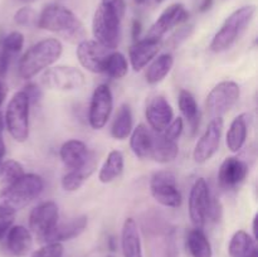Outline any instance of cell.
<instances>
[{"label": "cell", "mask_w": 258, "mask_h": 257, "mask_svg": "<svg viewBox=\"0 0 258 257\" xmlns=\"http://www.w3.org/2000/svg\"><path fill=\"white\" fill-rule=\"evenodd\" d=\"M12 58L8 54L7 49L4 47V43H3V37H0V78H4L7 75L8 70H9L10 62H12Z\"/></svg>", "instance_id": "obj_41"}, {"label": "cell", "mask_w": 258, "mask_h": 257, "mask_svg": "<svg viewBox=\"0 0 258 257\" xmlns=\"http://www.w3.org/2000/svg\"><path fill=\"white\" fill-rule=\"evenodd\" d=\"M3 158H4V155H2V154H0V165H2V163H3Z\"/></svg>", "instance_id": "obj_49"}, {"label": "cell", "mask_w": 258, "mask_h": 257, "mask_svg": "<svg viewBox=\"0 0 258 257\" xmlns=\"http://www.w3.org/2000/svg\"><path fill=\"white\" fill-rule=\"evenodd\" d=\"M110 52L96 40L83 39L78 43L76 54L83 68L93 73H103V66Z\"/></svg>", "instance_id": "obj_15"}, {"label": "cell", "mask_w": 258, "mask_h": 257, "mask_svg": "<svg viewBox=\"0 0 258 257\" xmlns=\"http://www.w3.org/2000/svg\"><path fill=\"white\" fill-rule=\"evenodd\" d=\"M178 102L181 115L184 116L188 123L189 135L196 136L199 130V123H201V113H199L196 98L189 91L181 90L179 92Z\"/></svg>", "instance_id": "obj_24"}, {"label": "cell", "mask_w": 258, "mask_h": 257, "mask_svg": "<svg viewBox=\"0 0 258 257\" xmlns=\"http://www.w3.org/2000/svg\"><path fill=\"white\" fill-rule=\"evenodd\" d=\"M248 174V165L246 161L241 160L237 156H228L224 159L218 171L219 185L226 190L236 189L243 183Z\"/></svg>", "instance_id": "obj_18"}, {"label": "cell", "mask_w": 258, "mask_h": 257, "mask_svg": "<svg viewBox=\"0 0 258 257\" xmlns=\"http://www.w3.org/2000/svg\"><path fill=\"white\" fill-rule=\"evenodd\" d=\"M222 216H223V206H222L221 201L216 197L211 196L208 211H207V221L217 223V222L221 221Z\"/></svg>", "instance_id": "obj_40"}, {"label": "cell", "mask_w": 258, "mask_h": 257, "mask_svg": "<svg viewBox=\"0 0 258 257\" xmlns=\"http://www.w3.org/2000/svg\"><path fill=\"white\" fill-rule=\"evenodd\" d=\"M150 191L159 204L168 208H179L181 206V193L178 188L176 178L171 171L160 170L154 173L150 179Z\"/></svg>", "instance_id": "obj_9"}, {"label": "cell", "mask_w": 258, "mask_h": 257, "mask_svg": "<svg viewBox=\"0 0 258 257\" xmlns=\"http://www.w3.org/2000/svg\"><path fill=\"white\" fill-rule=\"evenodd\" d=\"M211 190L208 183L204 178H198L191 185L189 193L188 209L189 217L196 228H202L206 226L207 211H208L209 201H211Z\"/></svg>", "instance_id": "obj_14"}, {"label": "cell", "mask_w": 258, "mask_h": 257, "mask_svg": "<svg viewBox=\"0 0 258 257\" xmlns=\"http://www.w3.org/2000/svg\"><path fill=\"white\" fill-rule=\"evenodd\" d=\"M193 30H194L193 24H186V25H183V27H180L176 32H174L173 34H171L170 38H169L168 42H166V47H169L170 49H176L181 43H184L189 37H190Z\"/></svg>", "instance_id": "obj_37"}, {"label": "cell", "mask_w": 258, "mask_h": 257, "mask_svg": "<svg viewBox=\"0 0 258 257\" xmlns=\"http://www.w3.org/2000/svg\"><path fill=\"white\" fill-rule=\"evenodd\" d=\"M128 63L125 55L120 52L111 50L103 66V73L113 80H121L127 75Z\"/></svg>", "instance_id": "obj_32"}, {"label": "cell", "mask_w": 258, "mask_h": 257, "mask_svg": "<svg viewBox=\"0 0 258 257\" xmlns=\"http://www.w3.org/2000/svg\"><path fill=\"white\" fill-rule=\"evenodd\" d=\"M3 133H4V118L0 115V154H2V155H5V153H7V146H5Z\"/></svg>", "instance_id": "obj_45"}, {"label": "cell", "mask_w": 258, "mask_h": 257, "mask_svg": "<svg viewBox=\"0 0 258 257\" xmlns=\"http://www.w3.org/2000/svg\"><path fill=\"white\" fill-rule=\"evenodd\" d=\"M213 2L214 0H203V2L201 3V5H199V12L201 13L208 12V10L212 8V5H213Z\"/></svg>", "instance_id": "obj_47"}, {"label": "cell", "mask_w": 258, "mask_h": 257, "mask_svg": "<svg viewBox=\"0 0 258 257\" xmlns=\"http://www.w3.org/2000/svg\"><path fill=\"white\" fill-rule=\"evenodd\" d=\"M3 43H4V47L7 49L8 54L13 59L23 49V45H24V35L20 32H12L5 35V37H3Z\"/></svg>", "instance_id": "obj_35"}, {"label": "cell", "mask_w": 258, "mask_h": 257, "mask_svg": "<svg viewBox=\"0 0 258 257\" xmlns=\"http://www.w3.org/2000/svg\"><path fill=\"white\" fill-rule=\"evenodd\" d=\"M43 86L50 90L75 91L85 86L86 77L82 71L70 66H57L47 68L42 73Z\"/></svg>", "instance_id": "obj_10"}, {"label": "cell", "mask_w": 258, "mask_h": 257, "mask_svg": "<svg viewBox=\"0 0 258 257\" xmlns=\"http://www.w3.org/2000/svg\"><path fill=\"white\" fill-rule=\"evenodd\" d=\"M37 25L40 29L59 34L72 44H78L86 39V29L72 10L63 5L49 4L38 17Z\"/></svg>", "instance_id": "obj_2"}, {"label": "cell", "mask_w": 258, "mask_h": 257, "mask_svg": "<svg viewBox=\"0 0 258 257\" xmlns=\"http://www.w3.org/2000/svg\"><path fill=\"white\" fill-rule=\"evenodd\" d=\"M186 248L191 257H212L213 256V249L209 242L208 237L206 236L202 228H196L188 232L185 239Z\"/></svg>", "instance_id": "obj_28"}, {"label": "cell", "mask_w": 258, "mask_h": 257, "mask_svg": "<svg viewBox=\"0 0 258 257\" xmlns=\"http://www.w3.org/2000/svg\"><path fill=\"white\" fill-rule=\"evenodd\" d=\"M123 166H125V161H123L122 153L118 150L110 151L105 163L101 166L98 179L101 183H111L122 174Z\"/></svg>", "instance_id": "obj_30"}, {"label": "cell", "mask_w": 258, "mask_h": 257, "mask_svg": "<svg viewBox=\"0 0 258 257\" xmlns=\"http://www.w3.org/2000/svg\"><path fill=\"white\" fill-rule=\"evenodd\" d=\"M223 125V117L212 118L211 122L208 123V127L206 128L204 134L199 139L198 143L196 144V148H194L193 159L196 163L204 164L216 155L219 145H221Z\"/></svg>", "instance_id": "obj_12"}, {"label": "cell", "mask_w": 258, "mask_h": 257, "mask_svg": "<svg viewBox=\"0 0 258 257\" xmlns=\"http://www.w3.org/2000/svg\"><path fill=\"white\" fill-rule=\"evenodd\" d=\"M168 257H176V256H175V253H170Z\"/></svg>", "instance_id": "obj_51"}, {"label": "cell", "mask_w": 258, "mask_h": 257, "mask_svg": "<svg viewBox=\"0 0 258 257\" xmlns=\"http://www.w3.org/2000/svg\"><path fill=\"white\" fill-rule=\"evenodd\" d=\"M113 108V97L107 85H100L95 88L88 110V122L93 130L105 127Z\"/></svg>", "instance_id": "obj_13"}, {"label": "cell", "mask_w": 258, "mask_h": 257, "mask_svg": "<svg viewBox=\"0 0 258 257\" xmlns=\"http://www.w3.org/2000/svg\"><path fill=\"white\" fill-rule=\"evenodd\" d=\"M241 96L238 83L233 81H223L212 88L206 100V108L212 118L223 117L228 112Z\"/></svg>", "instance_id": "obj_7"}, {"label": "cell", "mask_w": 258, "mask_h": 257, "mask_svg": "<svg viewBox=\"0 0 258 257\" xmlns=\"http://www.w3.org/2000/svg\"><path fill=\"white\" fill-rule=\"evenodd\" d=\"M88 178L87 174L82 170H70L64 174L62 178V188L66 191H76L85 184L86 179Z\"/></svg>", "instance_id": "obj_34"}, {"label": "cell", "mask_w": 258, "mask_h": 257, "mask_svg": "<svg viewBox=\"0 0 258 257\" xmlns=\"http://www.w3.org/2000/svg\"><path fill=\"white\" fill-rule=\"evenodd\" d=\"M231 257H258L256 239L246 231H237L228 244Z\"/></svg>", "instance_id": "obj_25"}, {"label": "cell", "mask_w": 258, "mask_h": 257, "mask_svg": "<svg viewBox=\"0 0 258 257\" xmlns=\"http://www.w3.org/2000/svg\"><path fill=\"white\" fill-rule=\"evenodd\" d=\"M125 10V0H101L92 19V32L96 42L110 50L117 48L121 35V20Z\"/></svg>", "instance_id": "obj_1"}, {"label": "cell", "mask_w": 258, "mask_h": 257, "mask_svg": "<svg viewBox=\"0 0 258 257\" xmlns=\"http://www.w3.org/2000/svg\"><path fill=\"white\" fill-rule=\"evenodd\" d=\"M173 65L174 58L170 53H163V54L154 58V60L146 71V82L149 85H156V83L161 82L170 73Z\"/></svg>", "instance_id": "obj_31"}, {"label": "cell", "mask_w": 258, "mask_h": 257, "mask_svg": "<svg viewBox=\"0 0 258 257\" xmlns=\"http://www.w3.org/2000/svg\"><path fill=\"white\" fill-rule=\"evenodd\" d=\"M164 0H156V3H163Z\"/></svg>", "instance_id": "obj_53"}, {"label": "cell", "mask_w": 258, "mask_h": 257, "mask_svg": "<svg viewBox=\"0 0 258 257\" xmlns=\"http://www.w3.org/2000/svg\"><path fill=\"white\" fill-rule=\"evenodd\" d=\"M141 30H143V24H141L140 20L135 19L133 22V27H131V35H133V39L135 40V42L138 39H140Z\"/></svg>", "instance_id": "obj_44"}, {"label": "cell", "mask_w": 258, "mask_h": 257, "mask_svg": "<svg viewBox=\"0 0 258 257\" xmlns=\"http://www.w3.org/2000/svg\"><path fill=\"white\" fill-rule=\"evenodd\" d=\"M121 247L123 257H143L140 232L134 218H126L121 231Z\"/></svg>", "instance_id": "obj_23"}, {"label": "cell", "mask_w": 258, "mask_h": 257, "mask_svg": "<svg viewBox=\"0 0 258 257\" xmlns=\"http://www.w3.org/2000/svg\"><path fill=\"white\" fill-rule=\"evenodd\" d=\"M149 125L155 133H163L174 118V111L164 96H155L149 100L145 108Z\"/></svg>", "instance_id": "obj_17"}, {"label": "cell", "mask_w": 258, "mask_h": 257, "mask_svg": "<svg viewBox=\"0 0 258 257\" xmlns=\"http://www.w3.org/2000/svg\"><path fill=\"white\" fill-rule=\"evenodd\" d=\"M88 218L86 216H78L76 218L70 219L67 222L59 223L58 222L57 226L54 227L49 236L45 239V243H50V242H63V241H70V239L76 238L80 234L85 232L87 228Z\"/></svg>", "instance_id": "obj_21"}, {"label": "cell", "mask_w": 258, "mask_h": 257, "mask_svg": "<svg viewBox=\"0 0 258 257\" xmlns=\"http://www.w3.org/2000/svg\"><path fill=\"white\" fill-rule=\"evenodd\" d=\"M30 257H63V244L59 242L44 243L39 249L33 252Z\"/></svg>", "instance_id": "obj_38"}, {"label": "cell", "mask_w": 258, "mask_h": 257, "mask_svg": "<svg viewBox=\"0 0 258 257\" xmlns=\"http://www.w3.org/2000/svg\"><path fill=\"white\" fill-rule=\"evenodd\" d=\"M134 2H135L136 4H139V5H143V4H145L148 0H134Z\"/></svg>", "instance_id": "obj_48"}, {"label": "cell", "mask_w": 258, "mask_h": 257, "mask_svg": "<svg viewBox=\"0 0 258 257\" xmlns=\"http://www.w3.org/2000/svg\"><path fill=\"white\" fill-rule=\"evenodd\" d=\"M106 257H115V256H113V254H107V256H106Z\"/></svg>", "instance_id": "obj_52"}, {"label": "cell", "mask_w": 258, "mask_h": 257, "mask_svg": "<svg viewBox=\"0 0 258 257\" xmlns=\"http://www.w3.org/2000/svg\"><path fill=\"white\" fill-rule=\"evenodd\" d=\"M248 115L247 113H241L231 122L228 128V133L226 136V143L229 150L232 153H237L243 148L247 139V133H248Z\"/></svg>", "instance_id": "obj_26"}, {"label": "cell", "mask_w": 258, "mask_h": 257, "mask_svg": "<svg viewBox=\"0 0 258 257\" xmlns=\"http://www.w3.org/2000/svg\"><path fill=\"white\" fill-rule=\"evenodd\" d=\"M22 164L15 160L3 161L0 165V190L9 188L24 175Z\"/></svg>", "instance_id": "obj_33"}, {"label": "cell", "mask_w": 258, "mask_h": 257, "mask_svg": "<svg viewBox=\"0 0 258 257\" xmlns=\"http://www.w3.org/2000/svg\"><path fill=\"white\" fill-rule=\"evenodd\" d=\"M254 13H256L254 5H246L232 13L224 20L221 29L216 33L212 39L211 45H209L212 52L221 53L229 49L252 22Z\"/></svg>", "instance_id": "obj_5"}, {"label": "cell", "mask_w": 258, "mask_h": 257, "mask_svg": "<svg viewBox=\"0 0 258 257\" xmlns=\"http://www.w3.org/2000/svg\"><path fill=\"white\" fill-rule=\"evenodd\" d=\"M58 219H59V211L57 203L53 201L43 202L30 212L29 231L37 237L38 241L45 243L47 237L57 226Z\"/></svg>", "instance_id": "obj_11"}, {"label": "cell", "mask_w": 258, "mask_h": 257, "mask_svg": "<svg viewBox=\"0 0 258 257\" xmlns=\"http://www.w3.org/2000/svg\"><path fill=\"white\" fill-rule=\"evenodd\" d=\"M134 128L133 112L127 103H122L118 107L117 113L115 116L112 126H111V135L116 140H125L130 136Z\"/></svg>", "instance_id": "obj_29"}, {"label": "cell", "mask_w": 258, "mask_h": 257, "mask_svg": "<svg viewBox=\"0 0 258 257\" xmlns=\"http://www.w3.org/2000/svg\"><path fill=\"white\" fill-rule=\"evenodd\" d=\"M151 143H153V133L144 123L133 128L130 134V148L133 153L139 159H149Z\"/></svg>", "instance_id": "obj_27"}, {"label": "cell", "mask_w": 258, "mask_h": 257, "mask_svg": "<svg viewBox=\"0 0 258 257\" xmlns=\"http://www.w3.org/2000/svg\"><path fill=\"white\" fill-rule=\"evenodd\" d=\"M44 189L42 176L24 174L9 188L0 190V216H15L18 211L37 199Z\"/></svg>", "instance_id": "obj_3"}, {"label": "cell", "mask_w": 258, "mask_h": 257, "mask_svg": "<svg viewBox=\"0 0 258 257\" xmlns=\"http://www.w3.org/2000/svg\"><path fill=\"white\" fill-rule=\"evenodd\" d=\"M20 2H24V3H30V2H34V0H20Z\"/></svg>", "instance_id": "obj_50"}, {"label": "cell", "mask_w": 258, "mask_h": 257, "mask_svg": "<svg viewBox=\"0 0 258 257\" xmlns=\"http://www.w3.org/2000/svg\"><path fill=\"white\" fill-rule=\"evenodd\" d=\"M14 20L22 27H34L38 22L37 12L30 7H23L14 14Z\"/></svg>", "instance_id": "obj_36"}, {"label": "cell", "mask_w": 258, "mask_h": 257, "mask_svg": "<svg viewBox=\"0 0 258 257\" xmlns=\"http://www.w3.org/2000/svg\"><path fill=\"white\" fill-rule=\"evenodd\" d=\"M184 130V120L181 117H176L171 120V122L166 126L165 130L163 131V135L168 138L169 140L176 141L180 138L181 133Z\"/></svg>", "instance_id": "obj_39"}, {"label": "cell", "mask_w": 258, "mask_h": 257, "mask_svg": "<svg viewBox=\"0 0 258 257\" xmlns=\"http://www.w3.org/2000/svg\"><path fill=\"white\" fill-rule=\"evenodd\" d=\"M188 18L189 13L186 12L183 4H178V3L176 4H171L170 7H168L161 13L158 20L151 25L148 35L149 37L156 38V39H161L166 32H169L171 28L178 27V25L185 23L188 20Z\"/></svg>", "instance_id": "obj_19"}, {"label": "cell", "mask_w": 258, "mask_h": 257, "mask_svg": "<svg viewBox=\"0 0 258 257\" xmlns=\"http://www.w3.org/2000/svg\"><path fill=\"white\" fill-rule=\"evenodd\" d=\"M23 91H24L25 95H27L28 98H29L30 105L35 102H39V101L42 100V96H43L42 90H40L39 86L35 85V83H28Z\"/></svg>", "instance_id": "obj_42"}, {"label": "cell", "mask_w": 258, "mask_h": 257, "mask_svg": "<svg viewBox=\"0 0 258 257\" xmlns=\"http://www.w3.org/2000/svg\"><path fill=\"white\" fill-rule=\"evenodd\" d=\"M15 216H0V239L4 238L8 229L13 226Z\"/></svg>", "instance_id": "obj_43"}, {"label": "cell", "mask_w": 258, "mask_h": 257, "mask_svg": "<svg viewBox=\"0 0 258 257\" xmlns=\"http://www.w3.org/2000/svg\"><path fill=\"white\" fill-rule=\"evenodd\" d=\"M7 93H8L7 83L4 82L3 78H0V107H2V105L4 103L5 97H7Z\"/></svg>", "instance_id": "obj_46"}, {"label": "cell", "mask_w": 258, "mask_h": 257, "mask_svg": "<svg viewBox=\"0 0 258 257\" xmlns=\"http://www.w3.org/2000/svg\"><path fill=\"white\" fill-rule=\"evenodd\" d=\"M62 53L63 45L60 40L55 38L40 40L30 47L20 58L18 63V73L23 80H30L57 62Z\"/></svg>", "instance_id": "obj_4"}, {"label": "cell", "mask_w": 258, "mask_h": 257, "mask_svg": "<svg viewBox=\"0 0 258 257\" xmlns=\"http://www.w3.org/2000/svg\"><path fill=\"white\" fill-rule=\"evenodd\" d=\"M161 47V39H156L153 37H146L144 39H138L128 50L131 66L134 71L139 72L148 66L156 54L159 53Z\"/></svg>", "instance_id": "obj_20"}, {"label": "cell", "mask_w": 258, "mask_h": 257, "mask_svg": "<svg viewBox=\"0 0 258 257\" xmlns=\"http://www.w3.org/2000/svg\"><path fill=\"white\" fill-rule=\"evenodd\" d=\"M3 239V252L8 257H25L33 248V234L24 226H12Z\"/></svg>", "instance_id": "obj_16"}, {"label": "cell", "mask_w": 258, "mask_h": 257, "mask_svg": "<svg viewBox=\"0 0 258 257\" xmlns=\"http://www.w3.org/2000/svg\"><path fill=\"white\" fill-rule=\"evenodd\" d=\"M179 154L178 143L169 140L163 135V133L153 131V143H151L149 159H153L156 163L166 164L175 160Z\"/></svg>", "instance_id": "obj_22"}, {"label": "cell", "mask_w": 258, "mask_h": 257, "mask_svg": "<svg viewBox=\"0 0 258 257\" xmlns=\"http://www.w3.org/2000/svg\"><path fill=\"white\" fill-rule=\"evenodd\" d=\"M29 98L24 91L15 92L7 106L4 123L18 143H24L29 138Z\"/></svg>", "instance_id": "obj_6"}, {"label": "cell", "mask_w": 258, "mask_h": 257, "mask_svg": "<svg viewBox=\"0 0 258 257\" xmlns=\"http://www.w3.org/2000/svg\"><path fill=\"white\" fill-rule=\"evenodd\" d=\"M62 163L68 170H82L88 176L96 168V154L88 150L87 145L81 140H68L59 150Z\"/></svg>", "instance_id": "obj_8"}]
</instances>
